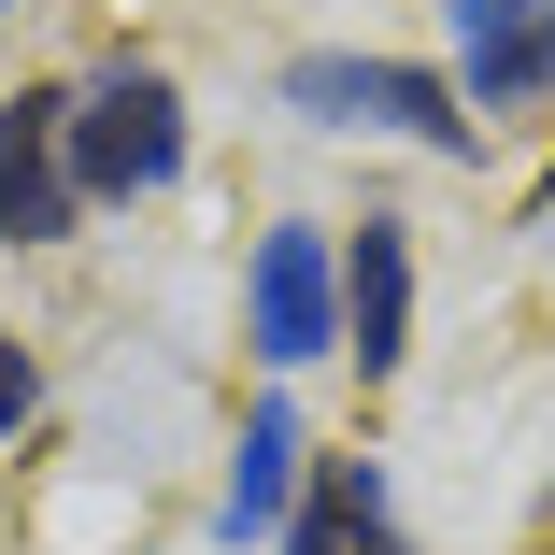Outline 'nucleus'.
Returning <instances> with one entry per match:
<instances>
[{
    "label": "nucleus",
    "mask_w": 555,
    "mask_h": 555,
    "mask_svg": "<svg viewBox=\"0 0 555 555\" xmlns=\"http://www.w3.org/2000/svg\"><path fill=\"white\" fill-rule=\"evenodd\" d=\"M271 100L299 129H343V143H427V157H485V115L456 100V72H427V57H371V43H313L271 72Z\"/></svg>",
    "instance_id": "nucleus-1"
},
{
    "label": "nucleus",
    "mask_w": 555,
    "mask_h": 555,
    "mask_svg": "<svg viewBox=\"0 0 555 555\" xmlns=\"http://www.w3.org/2000/svg\"><path fill=\"white\" fill-rule=\"evenodd\" d=\"M72 185H86V214H129V199H171L185 185V86L157 57L115 43L72 86Z\"/></svg>",
    "instance_id": "nucleus-2"
},
{
    "label": "nucleus",
    "mask_w": 555,
    "mask_h": 555,
    "mask_svg": "<svg viewBox=\"0 0 555 555\" xmlns=\"http://www.w3.org/2000/svg\"><path fill=\"white\" fill-rule=\"evenodd\" d=\"M243 343L257 371H313V357H343V229L327 214H271V229L243 243Z\"/></svg>",
    "instance_id": "nucleus-3"
},
{
    "label": "nucleus",
    "mask_w": 555,
    "mask_h": 555,
    "mask_svg": "<svg viewBox=\"0 0 555 555\" xmlns=\"http://www.w3.org/2000/svg\"><path fill=\"white\" fill-rule=\"evenodd\" d=\"M299 499H313V427H299V399L271 385V399L243 413V441H229V470H214V541H229V555H271V541L299 527Z\"/></svg>",
    "instance_id": "nucleus-4"
},
{
    "label": "nucleus",
    "mask_w": 555,
    "mask_h": 555,
    "mask_svg": "<svg viewBox=\"0 0 555 555\" xmlns=\"http://www.w3.org/2000/svg\"><path fill=\"white\" fill-rule=\"evenodd\" d=\"M72 214H86V185H72V86H15L0 100V243L43 257V243H72Z\"/></svg>",
    "instance_id": "nucleus-5"
},
{
    "label": "nucleus",
    "mask_w": 555,
    "mask_h": 555,
    "mask_svg": "<svg viewBox=\"0 0 555 555\" xmlns=\"http://www.w3.org/2000/svg\"><path fill=\"white\" fill-rule=\"evenodd\" d=\"M470 115H541L555 100V0H441Z\"/></svg>",
    "instance_id": "nucleus-6"
},
{
    "label": "nucleus",
    "mask_w": 555,
    "mask_h": 555,
    "mask_svg": "<svg viewBox=\"0 0 555 555\" xmlns=\"http://www.w3.org/2000/svg\"><path fill=\"white\" fill-rule=\"evenodd\" d=\"M343 357H357V385H385L413 357V214L343 229Z\"/></svg>",
    "instance_id": "nucleus-7"
},
{
    "label": "nucleus",
    "mask_w": 555,
    "mask_h": 555,
    "mask_svg": "<svg viewBox=\"0 0 555 555\" xmlns=\"http://www.w3.org/2000/svg\"><path fill=\"white\" fill-rule=\"evenodd\" d=\"M29 413H43V357H29V343H15V327H0V441H15V427H29Z\"/></svg>",
    "instance_id": "nucleus-8"
},
{
    "label": "nucleus",
    "mask_w": 555,
    "mask_h": 555,
    "mask_svg": "<svg viewBox=\"0 0 555 555\" xmlns=\"http://www.w3.org/2000/svg\"><path fill=\"white\" fill-rule=\"evenodd\" d=\"M271 555H357V541H343V499H327V485H313V499H299V527H285Z\"/></svg>",
    "instance_id": "nucleus-9"
}]
</instances>
